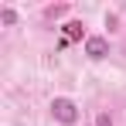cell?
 Masks as SVG:
<instances>
[{
  "label": "cell",
  "mask_w": 126,
  "mask_h": 126,
  "mask_svg": "<svg viewBox=\"0 0 126 126\" xmlns=\"http://www.w3.org/2000/svg\"><path fill=\"white\" fill-rule=\"evenodd\" d=\"M51 112H55L58 123H75L79 119V106L72 102V99H55L51 102Z\"/></svg>",
  "instance_id": "obj_1"
},
{
  "label": "cell",
  "mask_w": 126,
  "mask_h": 126,
  "mask_svg": "<svg viewBox=\"0 0 126 126\" xmlns=\"http://www.w3.org/2000/svg\"><path fill=\"white\" fill-rule=\"evenodd\" d=\"M85 55H89V58H95V62H99V58H106V55H109L106 38H85Z\"/></svg>",
  "instance_id": "obj_2"
},
{
  "label": "cell",
  "mask_w": 126,
  "mask_h": 126,
  "mask_svg": "<svg viewBox=\"0 0 126 126\" xmlns=\"http://www.w3.org/2000/svg\"><path fill=\"white\" fill-rule=\"evenodd\" d=\"M65 38H68V41H79V38H82V24H79V21L65 24Z\"/></svg>",
  "instance_id": "obj_3"
},
{
  "label": "cell",
  "mask_w": 126,
  "mask_h": 126,
  "mask_svg": "<svg viewBox=\"0 0 126 126\" xmlns=\"http://www.w3.org/2000/svg\"><path fill=\"white\" fill-rule=\"evenodd\" d=\"M0 21H3V24H14V21H17V14H14V10H10V7H7V10H3V14H0Z\"/></svg>",
  "instance_id": "obj_4"
},
{
  "label": "cell",
  "mask_w": 126,
  "mask_h": 126,
  "mask_svg": "<svg viewBox=\"0 0 126 126\" xmlns=\"http://www.w3.org/2000/svg\"><path fill=\"white\" fill-rule=\"evenodd\" d=\"M95 126H112V119H109V116H106V112H102V116L95 119Z\"/></svg>",
  "instance_id": "obj_5"
}]
</instances>
